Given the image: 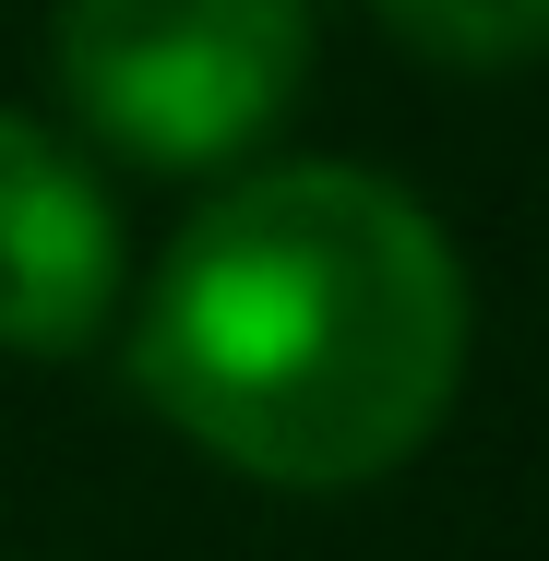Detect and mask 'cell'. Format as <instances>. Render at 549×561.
<instances>
[{"instance_id": "3", "label": "cell", "mask_w": 549, "mask_h": 561, "mask_svg": "<svg viewBox=\"0 0 549 561\" xmlns=\"http://www.w3.org/2000/svg\"><path fill=\"white\" fill-rule=\"evenodd\" d=\"M119 311V204L108 180L48 131L0 108V346L12 358H72Z\"/></svg>"}, {"instance_id": "4", "label": "cell", "mask_w": 549, "mask_h": 561, "mask_svg": "<svg viewBox=\"0 0 549 561\" xmlns=\"http://www.w3.org/2000/svg\"><path fill=\"white\" fill-rule=\"evenodd\" d=\"M370 24L394 48L442 60V72H526V60H549V0H370Z\"/></svg>"}, {"instance_id": "2", "label": "cell", "mask_w": 549, "mask_h": 561, "mask_svg": "<svg viewBox=\"0 0 549 561\" xmlns=\"http://www.w3.org/2000/svg\"><path fill=\"white\" fill-rule=\"evenodd\" d=\"M72 119L131 168H227L311 84V0H60Z\"/></svg>"}, {"instance_id": "1", "label": "cell", "mask_w": 549, "mask_h": 561, "mask_svg": "<svg viewBox=\"0 0 549 561\" xmlns=\"http://www.w3.org/2000/svg\"><path fill=\"white\" fill-rule=\"evenodd\" d=\"M466 263L442 216L346 156L204 192L131 299V394L251 490H370L466 382Z\"/></svg>"}]
</instances>
